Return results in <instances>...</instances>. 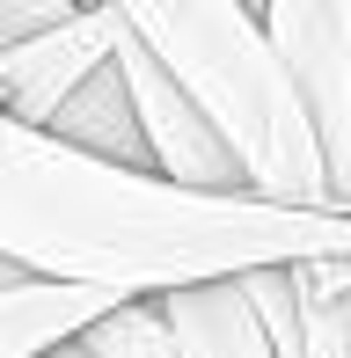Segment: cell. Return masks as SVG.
I'll list each match as a JSON object with an SVG mask.
<instances>
[{
  "label": "cell",
  "mask_w": 351,
  "mask_h": 358,
  "mask_svg": "<svg viewBox=\"0 0 351 358\" xmlns=\"http://www.w3.org/2000/svg\"><path fill=\"white\" fill-rule=\"evenodd\" d=\"M22 278H29V271L15 264V256H0V285H22Z\"/></svg>",
  "instance_id": "7c38bea8"
},
{
  "label": "cell",
  "mask_w": 351,
  "mask_h": 358,
  "mask_svg": "<svg viewBox=\"0 0 351 358\" xmlns=\"http://www.w3.org/2000/svg\"><path fill=\"white\" fill-rule=\"evenodd\" d=\"M52 139L81 146V154H103V161H132V169H154V161H147V132H139V110H132V88H124L117 59H110V66H95L81 88L59 103Z\"/></svg>",
  "instance_id": "9c48e42d"
},
{
  "label": "cell",
  "mask_w": 351,
  "mask_h": 358,
  "mask_svg": "<svg viewBox=\"0 0 351 358\" xmlns=\"http://www.w3.org/2000/svg\"><path fill=\"white\" fill-rule=\"evenodd\" d=\"M337 15H344V44H351V0H337Z\"/></svg>",
  "instance_id": "4fadbf2b"
},
{
  "label": "cell",
  "mask_w": 351,
  "mask_h": 358,
  "mask_svg": "<svg viewBox=\"0 0 351 358\" xmlns=\"http://www.w3.org/2000/svg\"><path fill=\"white\" fill-rule=\"evenodd\" d=\"M73 8H103V0H73Z\"/></svg>",
  "instance_id": "5bb4252c"
},
{
  "label": "cell",
  "mask_w": 351,
  "mask_h": 358,
  "mask_svg": "<svg viewBox=\"0 0 351 358\" xmlns=\"http://www.w3.org/2000/svg\"><path fill=\"white\" fill-rule=\"evenodd\" d=\"M88 358H95V351H88Z\"/></svg>",
  "instance_id": "2e32d148"
},
{
  "label": "cell",
  "mask_w": 351,
  "mask_h": 358,
  "mask_svg": "<svg viewBox=\"0 0 351 358\" xmlns=\"http://www.w3.org/2000/svg\"><path fill=\"white\" fill-rule=\"evenodd\" d=\"M117 37H124V22L110 8H81L59 29H37V37L8 44V52H0V117L29 124V132H52L59 103H66L95 66L117 59Z\"/></svg>",
  "instance_id": "8992f818"
},
{
  "label": "cell",
  "mask_w": 351,
  "mask_h": 358,
  "mask_svg": "<svg viewBox=\"0 0 351 358\" xmlns=\"http://www.w3.org/2000/svg\"><path fill=\"white\" fill-rule=\"evenodd\" d=\"M66 15H81V8H73V0H0V52L37 37V29H59Z\"/></svg>",
  "instance_id": "8fae6325"
},
{
  "label": "cell",
  "mask_w": 351,
  "mask_h": 358,
  "mask_svg": "<svg viewBox=\"0 0 351 358\" xmlns=\"http://www.w3.org/2000/svg\"><path fill=\"white\" fill-rule=\"evenodd\" d=\"M242 292L278 358H351V256L242 271Z\"/></svg>",
  "instance_id": "5b68a950"
},
{
  "label": "cell",
  "mask_w": 351,
  "mask_h": 358,
  "mask_svg": "<svg viewBox=\"0 0 351 358\" xmlns=\"http://www.w3.org/2000/svg\"><path fill=\"white\" fill-rule=\"evenodd\" d=\"M154 300H162V322L176 336V358H278L242 278L176 285V292H154Z\"/></svg>",
  "instance_id": "52a82bcc"
},
{
  "label": "cell",
  "mask_w": 351,
  "mask_h": 358,
  "mask_svg": "<svg viewBox=\"0 0 351 358\" xmlns=\"http://www.w3.org/2000/svg\"><path fill=\"white\" fill-rule=\"evenodd\" d=\"M81 344L95 358H176V336L162 322V300L154 292H139V300H117L110 315H95L81 329Z\"/></svg>",
  "instance_id": "30bf717a"
},
{
  "label": "cell",
  "mask_w": 351,
  "mask_h": 358,
  "mask_svg": "<svg viewBox=\"0 0 351 358\" xmlns=\"http://www.w3.org/2000/svg\"><path fill=\"white\" fill-rule=\"evenodd\" d=\"M257 15H264V37L278 52V66L293 73V95L315 124L337 205L351 213V44H344L337 0H257Z\"/></svg>",
  "instance_id": "3957f363"
},
{
  "label": "cell",
  "mask_w": 351,
  "mask_h": 358,
  "mask_svg": "<svg viewBox=\"0 0 351 358\" xmlns=\"http://www.w3.org/2000/svg\"><path fill=\"white\" fill-rule=\"evenodd\" d=\"M132 44L162 66L242 161V183L285 205H337L329 161L315 146V124L293 95V73L278 66L264 37V15L249 0H103Z\"/></svg>",
  "instance_id": "7a4b0ae2"
},
{
  "label": "cell",
  "mask_w": 351,
  "mask_h": 358,
  "mask_svg": "<svg viewBox=\"0 0 351 358\" xmlns=\"http://www.w3.org/2000/svg\"><path fill=\"white\" fill-rule=\"evenodd\" d=\"M124 292L103 285H59V278H22L0 285V358H44L66 336H81L95 315H110Z\"/></svg>",
  "instance_id": "ba28073f"
},
{
  "label": "cell",
  "mask_w": 351,
  "mask_h": 358,
  "mask_svg": "<svg viewBox=\"0 0 351 358\" xmlns=\"http://www.w3.org/2000/svg\"><path fill=\"white\" fill-rule=\"evenodd\" d=\"M117 73L132 88V110H139V132H147V161L176 183H198V190H249L242 183V161L234 146L220 139V124L190 103L176 80L154 66L147 52L132 44V29L117 37Z\"/></svg>",
  "instance_id": "277c9868"
},
{
  "label": "cell",
  "mask_w": 351,
  "mask_h": 358,
  "mask_svg": "<svg viewBox=\"0 0 351 358\" xmlns=\"http://www.w3.org/2000/svg\"><path fill=\"white\" fill-rule=\"evenodd\" d=\"M249 8H257V0H249Z\"/></svg>",
  "instance_id": "9a60e30c"
},
{
  "label": "cell",
  "mask_w": 351,
  "mask_h": 358,
  "mask_svg": "<svg viewBox=\"0 0 351 358\" xmlns=\"http://www.w3.org/2000/svg\"><path fill=\"white\" fill-rule=\"evenodd\" d=\"M0 256H15L29 278L139 300L264 264L351 256V213L285 205L264 190H198L0 117Z\"/></svg>",
  "instance_id": "6da1fadb"
}]
</instances>
